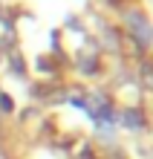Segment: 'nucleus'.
<instances>
[{
  "label": "nucleus",
  "mask_w": 153,
  "mask_h": 159,
  "mask_svg": "<svg viewBox=\"0 0 153 159\" xmlns=\"http://www.w3.org/2000/svg\"><path fill=\"white\" fill-rule=\"evenodd\" d=\"M130 29L136 32V38H139L142 43H150L153 32H150V26H147V20H145L142 15H130Z\"/></svg>",
  "instance_id": "1"
},
{
  "label": "nucleus",
  "mask_w": 153,
  "mask_h": 159,
  "mask_svg": "<svg viewBox=\"0 0 153 159\" xmlns=\"http://www.w3.org/2000/svg\"><path fill=\"white\" fill-rule=\"evenodd\" d=\"M0 107L9 113V110H12V98H9V96H0Z\"/></svg>",
  "instance_id": "3"
},
{
  "label": "nucleus",
  "mask_w": 153,
  "mask_h": 159,
  "mask_svg": "<svg viewBox=\"0 0 153 159\" xmlns=\"http://www.w3.org/2000/svg\"><path fill=\"white\" fill-rule=\"evenodd\" d=\"M124 125H127L130 130H139L142 125H145V121H142V113L139 110H127V113H124Z\"/></svg>",
  "instance_id": "2"
}]
</instances>
